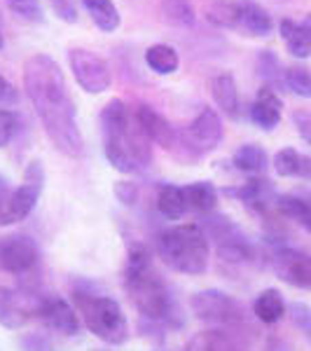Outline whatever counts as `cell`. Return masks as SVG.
<instances>
[{
  "label": "cell",
  "mask_w": 311,
  "mask_h": 351,
  "mask_svg": "<svg viewBox=\"0 0 311 351\" xmlns=\"http://www.w3.org/2000/svg\"><path fill=\"white\" fill-rule=\"evenodd\" d=\"M21 75L28 101L54 148L73 160L82 157L84 138L61 66L49 54H31L24 61Z\"/></svg>",
  "instance_id": "6da1fadb"
},
{
  "label": "cell",
  "mask_w": 311,
  "mask_h": 351,
  "mask_svg": "<svg viewBox=\"0 0 311 351\" xmlns=\"http://www.w3.org/2000/svg\"><path fill=\"white\" fill-rule=\"evenodd\" d=\"M124 288L132 298L140 316L152 321H169L176 316V300L164 284L160 271L155 269L150 253L143 246L129 251L127 269H124Z\"/></svg>",
  "instance_id": "7a4b0ae2"
},
{
  "label": "cell",
  "mask_w": 311,
  "mask_h": 351,
  "mask_svg": "<svg viewBox=\"0 0 311 351\" xmlns=\"http://www.w3.org/2000/svg\"><path fill=\"white\" fill-rule=\"evenodd\" d=\"M160 258L166 267L188 276H199L208 267V237L199 225H176L157 239Z\"/></svg>",
  "instance_id": "3957f363"
},
{
  "label": "cell",
  "mask_w": 311,
  "mask_h": 351,
  "mask_svg": "<svg viewBox=\"0 0 311 351\" xmlns=\"http://www.w3.org/2000/svg\"><path fill=\"white\" fill-rule=\"evenodd\" d=\"M132 124L134 115L122 99H110L101 110V132H103L105 160L120 173L140 171V164L132 150Z\"/></svg>",
  "instance_id": "277c9868"
},
{
  "label": "cell",
  "mask_w": 311,
  "mask_h": 351,
  "mask_svg": "<svg viewBox=\"0 0 311 351\" xmlns=\"http://www.w3.org/2000/svg\"><path fill=\"white\" fill-rule=\"evenodd\" d=\"M80 307H82L84 321H87V328L96 337L112 344V347L127 342L129 324L117 300L105 298V295H94V298L89 295L80 300Z\"/></svg>",
  "instance_id": "5b68a950"
},
{
  "label": "cell",
  "mask_w": 311,
  "mask_h": 351,
  "mask_svg": "<svg viewBox=\"0 0 311 351\" xmlns=\"http://www.w3.org/2000/svg\"><path fill=\"white\" fill-rule=\"evenodd\" d=\"M68 64H71L73 77L87 94H103L112 84L110 66L103 56H99L92 49L71 47L68 49Z\"/></svg>",
  "instance_id": "8992f818"
},
{
  "label": "cell",
  "mask_w": 311,
  "mask_h": 351,
  "mask_svg": "<svg viewBox=\"0 0 311 351\" xmlns=\"http://www.w3.org/2000/svg\"><path fill=\"white\" fill-rule=\"evenodd\" d=\"M206 237L216 241V251L225 263H246L253 258V248L246 234L225 216H213L206 223Z\"/></svg>",
  "instance_id": "52a82bcc"
},
{
  "label": "cell",
  "mask_w": 311,
  "mask_h": 351,
  "mask_svg": "<svg viewBox=\"0 0 311 351\" xmlns=\"http://www.w3.org/2000/svg\"><path fill=\"white\" fill-rule=\"evenodd\" d=\"M223 138H225L223 120H220L218 112L213 108H203L183 132L185 150L195 157H201V155L213 152L220 143H223Z\"/></svg>",
  "instance_id": "ba28073f"
},
{
  "label": "cell",
  "mask_w": 311,
  "mask_h": 351,
  "mask_svg": "<svg viewBox=\"0 0 311 351\" xmlns=\"http://www.w3.org/2000/svg\"><path fill=\"white\" fill-rule=\"evenodd\" d=\"M192 314L208 324H234L241 319V307L234 298L223 291H201L190 300Z\"/></svg>",
  "instance_id": "9c48e42d"
},
{
  "label": "cell",
  "mask_w": 311,
  "mask_h": 351,
  "mask_svg": "<svg viewBox=\"0 0 311 351\" xmlns=\"http://www.w3.org/2000/svg\"><path fill=\"white\" fill-rule=\"evenodd\" d=\"M40 260V248L26 234H14L0 239V269L10 274H28Z\"/></svg>",
  "instance_id": "30bf717a"
},
{
  "label": "cell",
  "mask_w": 311,
  "mask_h": 351,
  "mask_svg": "<svg viewBox=\"0 0 311 351\" xmlns=\"http://www.w3.org/2000/svg\"><path fill=\"white\" fill-rule=\"evenodd\" d=\"M271 265L281 281H286L293 288L311 291V256L297 248H276L271 256Z\"/></svg>",
  "instance_id": "8fae6325"
},
{
  "label": "cell",
  "mask_w": 311,
  "mask_h": 351,
  "mask_svg": "<svg viewBox=\"0 0 311 351\" xmlns=\"http://www.w3.org/2000/svg\"><path fill=\"white\" fill-rule=\"evenodd\" d=\"M45 188V169L40 160H31L24 171V183L12 190V218L14 223H21L31 216L38 199Z\"/></svg>",
  "instance_id": "7c38bea8"
},
{
  "label": "cell",
  "mask_w": 311,
  "mask_h": 351,
  "mask_svg": "<svg viewBox=\"0 0 311 351\" xmlns=\"http://www.w3.org/2000/svg\"><path fill=\"white\" fill-rule=\"evenodd\" d=\"M40 309V300H33L24 291L0 288V324L10 330L24 328Z\"/></svg>",
  "instance_id": "4fadbf2b"
},
{
  "label": "cell",
  "mask_w": 311,
  "mask_h": 351,
  "mask_svg": "<svg viewBox=\"0 0 311 351\" xmlns=\"http://www.w3.org/2000/svg\"><path fill=\"white\" fill-rule=\"evenodd\" d=\"M38 316L42 319V324L49 330H56L61 335H77L80 332V319L77 311L66 302L64 298H45L40 300V309Z\"/></svg>",
  "instance_id": "5bb4252c"
},
{
  "label": "cell",
  "mask_w": 311,
  "mask_h": 351,
  "mask_svg": "<svg viewBox=\"0 0 311 351\" xmlns=\"http://www.w3.org/2000/svg\"><path fill=\"white\" fill-rule=\"evenodd\" d=\"M134 115H136V122H138L140 129H143V134L148 136L152 143L162 145L164 150H173L178 145L176 129L171 127V122H169L166 117L160 115V112L152 108V106L140 104Z\"/></svg>",
  "instance_id": "9a60e30c"
},
{
  "label": "cell",
  "mask_w": 311,
  "mask_h": 351,
  "mask_svg": "<svg viewBox=\"0 0 311 351\" xmlns=\"http://www.w3.org/2000/svg\"><path fill=\"white\" fill-rule=\"evenodd\" d=\"M236 31L251 38H267L274 31V19L269 10L262 8L258 0H239V24Z\"/></svg>",
  "instance_id": "2e32d148"
},
{
  "label": "cell",
  "mask_w": 311,
  "mask_h": 351,
  "mask_svg": "<svg viewBox=\"0 0 311 351\" xmlns=\"http://www.w3.org/2000/svg\"><path fill=\"white\" fill-rule=\"evenodd\" d=\"M281 110H284V101L279 99V94L274 92V87H262L256 96L251 106V120L256 127L271 132L274 127H279L281 122Z\"/></svg>",
  "instance_id": "e0dca14e"
},
{
  "label": "cell",
  "mask_w": 311,
  "mask_h": 351,
  "mask_svg": "<svg viewBox=\"0 0 311 351\" xmlns=\"http://www.w3.org/2000/svg\"><path fill=\"white\" fill-rule=\"evenodd\" d=\"M211 96L229 120H239V89L232 73H218L211 80Z\"/></svg>",
  "instance_id": "ac0fdd59"
},
{
  "label": "cell",
  "mask_w": 311,
  "mask_h": 351,
  "mask_svg": "<svg viewBox=\"0 0 311 351\" xmlns=\"http://www.w3.org/2000/svg\"><path fill=\"white\" fill-rule=\"evenodd\" d=\"M279 33H281V40H284L286 49L295 56V59H307L311 54V36L302 24H297V21H293V19H281Z\"/></svg>",
  "instance_id": "d6986e66"
},
{
  "label": "cell",
  "mask_w": 311,
  "mask_h": 351,
  "mask_svg": "<svg viewBox=\"0 0 311 351\" xmlns=\"http://www.w3.org/2000/svg\"><path fill=\"white\" fill-rule=\"evenodd\" d=\"M225 195L236 197V199H241L246 206L256 208V211H262V208H267V204H269L271 185H269V180H264V178H251L248 183L241 185V188L225 190Z\"/></svg>",
  "instance_id": "ffe728a7"
},
{
  "label": "cell",
  "mask_w": 311,
  "mask_h": 351,
  "mask_svg": "<svg viewBox=\"0 0 311 351\" xmlns=\"http://www.w3.org/2000/svg\"><path fill=\"white\" fill-rule=\"evenodd\" d=\"M274 169L279 176L290 178V176H299V178H311V157L299 155L295 148H284L276 152Z\"/></svg>",
  "instance_id": "44dd1931"
},
{
  "label": "cell",
  "mask_w": 311,
  "mask_h": 351,
  "mask_svg": "<svg viewBox=\"0 0 311 351\" xmlns=\"http://www.w3.org/2000/svg\"><path fill=\"white\" fill-rule=\"evenodd\" d=\"M253 314H256L262 324H269V326L279 324L286 314V302H284V298H281V293L274 291V288H267V291L260 293L256 298V302H253Z\"/></svg>",
  "instance_id": "7402d4cb"
},
{
  "label": "cell",
  "mask_w": 311,
  "mask_h": 351,
  "mask_svg": "<svg viewBox=\"0 0 311 351\" xmlns=\"http://www.w3.org/2000/svg\"><path fill=\"white\" fill-rule=\"evenodd\" d=\"M157 208L164 218L169 220H180L188 211V202H185V195H183V188L178 185H160L157 190Z\"/></svg>",
  "instance_id": "603a6c76"
},
{
  "label": "cell",
  "mask_w": 311,
  "mask_h": 351,
  "mask_svg": "<svg viewBox=\"0 0 311 351\" xmlns=\"http://www.w3.org/2000/svg\"><path fill=\"white\" fill-rule=\"evenodd\" d=\"M145 64H148L150 71H155L157 75H171V73L178 71L180 56L171 45L157 43L145 49Z\"/></svg>",
  "instance_id": "cb8c5ba5"
},
{
  "label": "cell",
  "mask_w": 311,
  "mask_h": 351,
  "mask_svg": "<svg viewBox=\"0 0 311 351\" xmlns=\"http://www.w3.org/2000/svg\"><path fill=\"white\" fill-rule=\"evenodd\" d=\"M232 162H234V167L239 169V171L258 176L267 169L269 157H267V152H264V148H260V145H256V143H246V145H239V148L234 150Z\"/></svg>",
  "instance_id": "d4e9b609"
},
{
  "label": "cell",
  "mask_w": 311,
  "mask_h": 351,
  "mask_svg": "<svg viewBox=\"0 0 311 351\" xmlns=\"http://www.w3.org/2000/svg\"><path fill=\"white\" fill-rule=\"evenodd\" d=\"M84 10L92 16V21L103 33H112L120 26V10L112 0H82Z\"/></svg>",
  "instance_id": "484cf974"
},
{
  "label": "cell",
  "mask_w": 311,
  "mask_h": 351,
  "mask_svg": "<svg viewBox=\"0 0 311 351\" xmlns=\"http://www.w3.org/2000/svg\"><path fill=\"white\" fill-rule=\"evenodd\" d=\"M183 195H185V202L188 206L197 208L201 213H208L216 208L218 204V190L213 183L208 180H197V183H190L188 188H183Z\"/></svg>",
  "instance_id": "4316f807"
},
{
  "label": "cell",
  "mask_w": 311,
  "mask_h": 351,
  "mask_svg": "<svg viewBox=\"0 0 311 351\" xmlns=\"http://www.w3.org/2000/svg\"><path fill=\"white\" fill-rule=\"evenodd\" d=\"M206 19L218 28L236 31V24H239V0H213L206 8Z\"/></svg>",
  "instance_id": "83f0119b"
},
{
  "label": "cell",
  "mask_w": 311,
  "mask_h": 351,
  "mask_svg": "<svg viewBox=\"0 0 311 351\" xmlns=\"http://www.w3.org/2000/svg\"><path fill=\"white\" fill-rule=\"evenodd\" d=\"M185 351H239L234 342L220 330H201L190 337Z\"/></svg>",
  "instance_id": "f1b7e54d"
},
{
  "label": "cell",
  "mask_w": 311,
  "mask_h": 351,
  "mask_svg": "<svg viewBox=\"0 0 311 351\" xmlns=\"http://www.w3.org/2000/svg\"><path fill=\"white\" fill-rule=\"evenodd\" d=\"M276 208H279L284 216L297 220V223L311 234V202L302 199V197H295V195H281V197H276Z\"/></svg>",
  "instance_id": "f546056e"
},
{
  "label": "cell",
  "mask_w": 311,
  "mask_h": 351,
  "mask_svg": "<svg viewBox=\"0 0 311 351\" xmlns=\"http://www.w3.org/2000/svg\"><path fill=\"white\" fill-rule=\"evenodd\" d=\"M162 14L169 24L176 26H195L197 21V12L192 8L190 0H162L160 3Z\"/></svg>",
  "instance_id": "4dcf8cb0"
},
{
  "label": "cell",
  "mask_w": 311,
  "mask_h": 351,
  "mask_svg": "<svg viewBox=\"0 0 311 351\" xmlns=\"http://www.w3.org/2000/svg\"><path fill=\"white\" fill-rule=\"evenodd\" d=\"M284 84L299 99H311V68L288 66L284 71Z\"/></svg>",
  "instance_id": "1f68e13d"
},
{
  "label": "cell",
  "mask_w": 311,
  "mask_h": 351,
  "mask_svg": "<svg viewBox=\"0 0 311 351\" xmlns=\"http://www.w3.org/2000/svg\"><path fill=\"white\" fill-rule=\"evenodd\" d=\"M5 5L14 16L28 21V24H42L45 21V10L40 0H5Z\"/></svg>",
  "instance_id": "d6a6232c"
},
{
  "label": "cell",
  "mask_w": 311,
  "mask_h": 351,
  "mask_svg": "<svg viewBox=\"0 0 311 351\" xmlns=\"http://www.w3.org/2000/svg\"><path fill=\"white\" fill-rule=\"evenodd\" d=\"M258 71H260V75L264 77L267 82H276V80H284V75H281V64H279V59H276L274 54L269 52V49H264L262 54H260V59H258Z\"/></svg>",
  "instance_id": "836d02e7"
},
{
  "label": "cell",
  "mask_w": 311,
  "mask_h": 351,
  "mask_svg": "<svg viewBox=\"0 0 311 351\" xmlns=\"http://www.w3.org/2000/svg\"><path fill=\"white\" fill-rule=\"evenodd\" d=\"M12 190H10L8 180L0 176V228L12 225Z\"/></svg>",
  "instance_id": "e575fe53"
},
{
  "label": "cell",
  "mask_w": 311,
  "mask_h": 351,
  "mask_svg": "<svg viewBox=\"0 0 311 351\" xmlns=\"http://www.w3.org/2000/svg\"><path fill=\"white\" fill-rule=\"evenodd\" d=\"M16 132V115L8 108H0V148L12 141V136Z\"/></svg>",
  "instance_id": "d590c367"
},
{
  "label": "cell",
  "mask_w": 311,
  "mask_h": 351,
  "mask_svg": "<svg viewBox=\"0 0 311 351\" xmlns=\"http://www.w3.org/2000/svg\"><path fill=\"white\" fill-rule=\"evenodd\" d=\"M47 3L61 21H66V24H75L77 21V8L73 5V0H47Z\"/></svg>",
  "instance_id": "8d00e7d4"
},
{
  "label": "cell",
  "mask_w": 311,
  "mask_h": 351,
  "mask_svg": "<svg viewBox=\"0 0 311 351\" xmlns=\"http://www.w3.org/2000/svg\"><path fill=\"white\" fill-rule=\"evenodd\" d=\"M293 124H295L299 138L311 145V110H295L293 112Z\"/></svg>",
  "instance_id": "74e56055"
},
{
  "label": "cell",
  "mask_w": 311,
  "mask_h": 351,
  "mask_svg": "<svg viewBox=\"0 0 311 351\" xmlns=\"http://www.w3.org/2000/svg\"><path fill=\"white\" fill-rule=\"evenodd\" d=\"M19 104V92L8 77L0 73V108H10V106Z\"/></svg>",
  "instance_id": "f35d334b"
},
{
  "label": "cell",
  "mask_w": 311,
  "mask_h": 351,
  "mask_svg": "<svg viewBox=\"0 0 311 351\" xmlns=\"http://www.w3.org/2000/svg\"><path fill=\"white\" fill-rule=\"evenodd\" d=\"M293 319L302 328L304 335L311 339V309L304 307V304H293Z\"/></svg>",
  "instance_id": "ab89813d"
},
{
  "label": "cell",
  "mask_w": 311,
  "mask_h": 351,
  "mask_svg": "<svg viewBox=\"0 0 311 351\" xmlns=\"http://www.w3.org/2000/svg\"><path fill=\"white\" fill-rule=\"evenodd\" d=\"M115 195L120 197L122 204H134L136 197H138V188H136V183H127V180H120V183L115 185Z\"/></svg>",
  "instance_id": "60d3db41"
},
{
  "label": "cell",
  "mask_w": 311,
  "mask_h": 351,
  "mask_svg": "<svg viewBox=\"0 0 311 351\" xmlns=\"http://www.w3.org/2000/svg\"><path fill=\"white\" fill-rule=\"evenodd\" d=\"M302 26H304V28H307V33H309V36H311V12L307 14V19H304V21H302Z\"/></svg>",
  "instance_id": "b9f144b4"
},
{
  "label": "cell",
  "mask_w": 311,
  "mask_h": 351,
  "mask_svg": "<svg viewBox=\"0 0 311 351\" xmlns=\"http://www.w3.org/2000/svg\"><path fill=\"white\" fill-rule=\"evenodd\" d=\"M5 47V38H3V33H0V49Z\"/></svg>",
  "instance_id": "7bdbcfd3"
}]
</instances>
